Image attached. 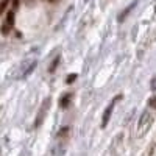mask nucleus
Segmentation results:
<instances>
[{"label": "nucleus", "instance_id": "nucleus-1", "mask_svg": "<svg viewBox=\"0 0 156 156\" xmlns=\"http://www.w3.org/2000/svg\"><path fill=\"white\" fill-rule=\"evenodd\" d=\"M50 105H51V98H50V97L44 98L41 108H39V111H37V114H36V119H34V128H39V126L42 125V122H44L45 115H47V111H48Z\"/></svg>", "mask_w": 156, "mask_h": 156}, {"label": "nucleus", "instance_id": "nucleus-2", "mask_svg": "<svg viewBox=\"0 0 156 156\" xmlns=\"http://www.w3.org/2000/svg\"><path fill=\"white\" fill-rule=\"evenodd\" d=\"M122 98V95L119 94L117 95L109 105L106 106V109H105V112H103V117H101V128H106V125H108V122H109V119H111V114H112V109H114V105H115V101H119Z\"/></svg>", "mask_w": 156, "mask_h": 156}, {"label": "nucleus", "instance_id": "nucleus-3", "mask_svg": "<svg viewBox=\"0 0 156 156\" xmlns=\"http://www.w3.org/2000/svg\"><path fill=\"white\" fill-rule=\"evenodd\" d=\"M36 64H37V61H36L34 58H33V59H30V61H25V62H23V66H22V70H20L19 78H25V76H28V75L34 70Z\"/></svg>", "mask_w": 156, "mask_h": 156}, {"label": "nucleus", "instance_id": "nucleus-4", "mask_svg": "<svg viewBox=\"0 0 156 156\" xmlns=\"http://www.w3.org/2000/svg\"><path fill=\"white\" fill-rule=\"evenodd\" d=\"M137 3H139V0H134V2H131V3H129V5H128V6H126V8H125V9H123V11L120 12V14H119V17H117V20H119V22L122 23V22H123V20H125V19L128 17V14H129V12H131V11H133V9H134V8L137 6Z\"/></svg>", "mask_w": 156, "mask_h": 156}, {"label": "nucleus", "instance_id": "nucleus-5", "mask_svg": "<svg viewBox=\"0 0 156 156\" xmlns=\"http://www.w3.org/2000/svg\"><path fill=\"white\" fill-rule=\"evenodd\" d=\"M151 123V115H150V112H144L140 115V120H139V129L142 131V129H145V126L147 125H150Z\"/></svg>", "mask_w": 156, "mask_h": 156}, {"label": "nucleus", "instance_id": "nucleus-6", "mask_svg": "<svg viewBox=\"0 0 156 156\" xmlns=\"http://www.w3.org/2000/svg\"><path fill=\"white\" fill-rule=\"evenodd\" d=\"M70 100H72V94L70 92H67V94H64L61 98H59V101H58V105H59V108L61 109H66L69 105H70Z\"/></svg>", "mask_w": 156, "mask_h": 156}, {"label": "nucleus", "instance_id": "nucleus-7", "mask_svg": "<svg viewBox=\"0 0 156 156\" xmlns=\"http://www.w3.org/2000/svg\"><path fill=\"white\" fill-rule=\"evenodd\" d=\"M59 61H61V56H56L53 61L50 62V66H48V73H55V70H56V67H58Z\"/></svg>", "mask_w": 156, "mask_h": 156}, {"label": "nucleus", "instance_id": "nucleus-8", "mask_svg": "<svg viewBox=\"0 0 156 156\" xmlns=\"http://www.w3.org/2000/svg\"><path fill=\"white\" fill-rule=\"evenodd\" d=\"M5 23L8 25V27H11V28H12V25H14V11H8Z\"/></svg>", "mask_w": 156, "mask_h": 156}, {"label": "nucleus", "instance_id": "nucleus-9", "mask_svg": "<svg viewBox=\"0 0 156 156\" xmlns=\"http://www.w3.org/2000/svg\"><path fill=\"white\" fill-rule=\"evenodd\" d=\"M8 5H9V0H0V16L6 11Z\"/></svg>", "mask_w": 156, "mask_h": 156}, {"label": "nucleus", "instance_id": "nucleus-10", "mask_svg": "<svg viewBox=\"0 0 156 156\" xmlns=\"http://www.w3.org/2000/svg\"><path fill=\"white\" fill-rule=\"evenodd\" d=\"M70 131V128L69 126H64L59 129V133H58V137H62V136H67V133Z\"/></svg>", "mask_w": 156, "mask_h": 156}, {"label": "nucleus", "instance_id": "nucleus-11", "mask_svg": "<svg viewBox=\"0 0 156 156\" xmlns=\"http://www.w3.org/2000/svg\"><path fill=\"white\" fill-rule=\"evenodd\" d=\"M76 76H78L76 73H70V75L67 76V80H66V83H67V84H72V83H73V81L76 80Z\"/></svg>", "mask_w": 156, "mask_h": 156}, {"label": "nucleus", "instance_id": "nucleus-12", "mask_svg": "<svg viewBox=\"0 0 156 156\" xmlns=\"http://www.w3.org/2000/svg\"><path fill=\"white\" fill-rule=\"evenodd\" d=\"M9 30H11V27H8L6 23H3V25H2V34H5V36H6V34L9 33Z\"/></svg>", "mask_w": 156, "mask_h": 156}, {"label": "nucleus", "instance_id": "nucleus-13", "mask_svg": "<svg viewBox=\"0 0 156 156\" xmlns=\"http://www.w3.org/2000/svg\"><path fill=\"white\" fill-rule=\"evenodd\" d=\"M148 106H150V108H154V109H156V97H151V98L148 100Z\"/></svg>", "mask_w": 156, "mask_h": 156}, {"label": "nucleus", "instance_id": "nucleus-14", "mask_svg": "<svg viewBox=\"0 0 156 156\" xmlns=\"http://www.w3.org/2000/svg\"><path fill=\"white\" fill-rule=\"evenodd\" d=\"M150 89H151V90H156V75L153 76V80H151V83H150Z\"/></svg>", "mask_w": 156, "mask_h": 156}, {"label": "nucleus", "instance_id": "nucleus-15", "mask_svg": "<svg viewBox=\"0 0 156 156\" xmlns=\"http://www.w3.org/2000/svg\"><path fill=\"white\" fill-rule=\"evenodd\" d=\"M19 6V0H14V9Z\"/></svg>", "mask_w": 156, "mask_h": 156}, {"label": "nucleus", "instance_id": "nucleus-16", "mask_svg": "<svg viewBox=\"0 0 156 156\" xmlns=\"http://www.w3.org/2000/svg\"><path fill=\"white\" fill-rule=\"evenodd\" d=\"M50 2H56V0H50Z\"/></svg>", "mask_w": 156, "mask_h": 156}]
</instances>
